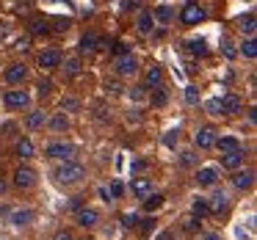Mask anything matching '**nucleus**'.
<instances>
[{
    "instance_id": "f257e3e1",
    "label": "nucleus",
    "mask_w": 257,
    "mask_h": 240,
    "mask_svg": "<svg viewBox=\"0 0 257 240\" xmlns=\"http://www.w3.org/2000/svg\"><path fill=\"white\" fill-rule=\"evenodd\" d=\"M53 177H56L58 185H78V182H83V177H86V166H80V163H75V160H64L61 166H56Z\"/></svg>"
},
{
    "instance_id": "f03ea898",
    "label": "nucleus",
    "mask_w": 257,
    "mask_h": 240,
    "mask_svg": "<svg viewBox=\"0 0 257 240\" xmlns=\"http://www.w3.org/2000/svg\"><path fill=\"white\" fill-rule=\"evenodd\" d=\"M3 102H6L9 111H25L31 105V94L25 89H9L3 94Z\"/></svg>"
},
{
    "instance_id": "7ed1b4c3",
    "label": "nucleus",
    "mask_w": 257,
    "mask_h": 240,
    "mask_svg": "<svg viewBox=\"0 0 257 240\" xmlns=\"http://www.w3.org/2000/svg\"><path fill=\"white\" fill-rule=\"evenodd\" d=\"M205 17H207V14H205V9H202L199 3H194V0H188V3L183 6V12H180V23H183V25H188V28H191V25L205 23Z\"/></svg>"
},
{
    "instance_id": "20e7f679",
    "label": "nucleus",
    "mask_w": 257,
    "mask_h": 240,
    "mask_svg": "<svg viewBox=\"0 0 257 240\" xmlns=\"http://www.w3.org/2000/svg\"><path fill=\"white\" fill-rule=\"evenodd\" d=\"M113 69H116L119 78H133L139 72V61H136L133 53H122V56L113 58Z\"/></svg>"
},
{
    "instance_id": "39448f33",
    "label": "nucleus",
    "mask_w": 257,
    "mask_h": 240,
    "mask_svg": "<svg viewBox=\"0 0 257 240\" xmlns=\"http://www.w3.org/2000/svg\"><path fill=\"white\" fill-rule=\"evenodd\" d=\"M45 157H53V160H75V146L67 144V141L47 144L45 146Z\"/></svg>"
},
{
    "instance_id": "423d86ee",
    "label": "nucleus",
    "mask_w": 257,
    "mask_h": 240,
    "mask_svg": "<svg viewBox=\"0 0 257 240\" xmlns=\"http://www.w3.org/2000/svg\"><path fill=\"white\" fill-rule=\"evenodd\" d=\"M14 185H17L20 190H28L36 185V171L31 166H17L14 168Z\"/></svg>"
},
{
    "instance_id": "0eeeda50",
    "label": "nucleus",
    "mask_w": 257,
    "mask_h": 240,
    "mask_svg": "<svg viewBox=\"0 0 257 240\" xmlns=\"http://www.w3.org/2000/svg\"><path fill=\"white\" fill-rule=\"evenodd\" d=\"M61 50H56V47H47V50L39 53V67L45 69V72H50V69H58L61 67Z\"/></svg>"
},
{
    "instance_id": "6e6552de",
    "label": "nucleus",
    "mask_w": 257,
    "mask_h": 240,
    "mask_svg": "<svg viewBox=\"0 0 257 240\" xmlns=\"http://www.w3.org/2000/svg\"><path fill=\"white\" fill-rule=\"evenodd\" d=\"M218 177H221V168L218 166H205L196 171V185L199 188H213V185L218 182Z\"/></svg>"
},
{
    "instance_id": "1a4fd4ad",
    "label": "nucleus",
    "mask_w": 257,
    "mask_h": 240,
    "mask_svg": "<svg viewBox=\"0 0 257 240\" xmlns=\"http://www.w3.org/2000/svg\"><path fill=\"white\" fill-rule=\"evenodd\" d=\"M75 218H78L80 226L91 229V226H97V221H100V212H97L94 207H78V210H75Z\"/></svg>"
},
{
    "instance_id": "9d476101",
    "label": "nucleus",
    "mask_w": 257,
    "mask_h": 240,
    "mask_svg": "<svg viewBox=\"0 0 257 240\" xmlns=\"http://www.w3.org/2000/svg\"><path fill=\"white\" fill-rule=\"evenodd\" d=\"M246 160V152L238 149V152H224L221 155V168H227V171H238L240 166H243Z\"/></svg>"
},
{
    "instance_id": "9b49d317",
    "label": "nucleus",
    "mask_w": 257,
    "mask_h": 240,
    "mask_svg": "<svg viewBox=\"0 0 257 240\" xmlns=\"http://www.w3.org/2000/svg\"><path fill=\"white\" fill-rule=\"evenodd\" d=\"M163 83V67L161 64H150L147 67V72H144V89H155V86H161Z\"/></svg>"
},
{
    "instance_id": "f8f14e48",
    "label": "nucleus",
    "mask_w": 257,
    "mask_h": 240,
    "mask_svg": "<svg viewBox=\"0 0 257 240\" xmlns=\"http://www.w3.org/2000/svg\"><path fill=\"white\" fill-rule=\"evenodd\" d=\"M152 28H155V20H152V12L150 9H141L139 17H136V31H139L141 36H150Z\"/></svg>"
},
{
    "instance_id": "ddd939ff",
    "label": "nucleus",
    "mask_w": 257,
    "mask_h": 240,
    "mask_svg": "<svg viewBox=\"0 0 257 240\" xmlns=\"http://www.w3.org/2000/svg\"><path fill=\"white\" fill-rule=\"evenodd\" d=\"M130 193H133L136 199H147V196L152 193L150 177H133V182H130Z\"/></svg>"
},
{
    "instance_id": "4468645a",
    "label": "nucleus",
    "mask_w": 257,
    "mask_h": 240,
    "mask_svg": "<svg viewBox=\"0 0 257 240\" xmlns=\"http://www.w3.org/2000/svg\"><path fill=\"white\" fill-rule=\"evenodd\" d=\"M243 111V100H240L238 94H224L221 97V113H227V116H235V113Z\"/></svg>"
},
{
    "instance_id": "2eb2a0df",
    "label": "nucleus",
    "mask_w": 257,
    "mask_h": 240,
    "mask_svg": "<svg viewBox=\"0 0 257 240\" xmlns=\"http://www.w3.org/2000/svg\"><path fill=\"white\" fill-rule=\"evenodd\" d=\"M194 144L199 146V149H210L213 144H216V130L213 127H199L194 135Z\"/></svg>"
},
{
    "instance_id": "dca6fc26",
    "label": "nucleus",
    "mask_w": 257,
    "mask_h": 240,
    "mask_svg": "<svg viewBox=\"0 0 257 240\" xmlns=\"http://www.w3.org/2000/svg\"><path fill=\"white\" fill-rule=\"evenodd\" d=\"M25 78H28V69H25V64H12V67L6 69V83H9V86L25 83Z\"/></svg>"
},
{
    "instance_id": "f3484780",
    "label": "nucleus",
    "mask_w": 257,
    "mask_h": 240,
    "mask_svg": "<svg viewBox=\"0 0 257 240\" xmlns=\"http://www.w3.org/2000/svg\"><path fill=\"white\" fill-rule=\"evenodd\" d=\"M232 185L238 190H249L251 185H254V171H251V168H243V171H240L238 168V171L232 174Z\"/></svg>"
},
{
    "instance_id": "a211bd4d",
    "label": "nucleus",
    "mask_w": 257,
    "mask_h": 240,
    "mask_svg": "<svg viewBox=\"0 0 257 240\" xmlns=\"http://www.w3.org/2000/svg\"><path fill=\"white\" fill-rule=\"evenodd\" d=\"M47 124V113L45 111H31L28 116H25V127L31 130V133H39V130H45Z\"/></svg>"
},
{
    "instance_id": "6ab92c4d",
    "label": "nucleus",
    "mask_w": 257,
    "mask_h": 240,
    "mask_svg": "<svg viewBox=\"0 0 257 240\" xmlns=\"http://www.w3.org/2000/svg\"><path fill=\"white\" fill-rule=\"evenodd\" d=\"M207 210H210L213 215H221V212L227 210V193H224V190H216V193L207 199Z\"/></svg>"
},
{
    "instance_id": "aec40b11",
    "label": "nucleus",
    "mask_w": 257,
    "mask_h": 240,
    "mask_svg": "<svg viewBox=\"0 0 257 240\" xmlns=\"http://www.w3.org/2000/svg\"><path fill=\"white\" fill-rule=\"evenodd\" d=\"M213 146H216L221 155H224V152H238V149H243V144H240L235 135H224V138H216V144H213Z\"/></svg>"
},
{
    "instance_id": "412c9836",
    "label": "nucleus",
    "mask_w": 257,
    "mask_h": 240,
    "mask_svg": "<svg viewBox=\"0 0 257 240\" xmlns=\"http://www.w3.org/2000/svg\"><path fill=\"white\" fill-rule=\"evenodd\" d=\"M45 127H50V133H67L69 130V119L67 113H56V116H47V124Z\"/></svg>"
},
{
    "instance_id": "4be33fe9",
    "label": "nucleus",
    "mask_w": 257,
    "mask_h": 240,
    "mask_svg": "<svg viewBox=\"0 0 257 240\" xmlns=\"http://www.w3.org/2000/svg\"><path fill=\"white\" fill-rule=\"evenodd\" d=\"M9 218H12L14 226H28L36 215H34V210H28V207H20V210H12V215H9Z\"/></svg>"
},
{
    "instance_id": "5701e85b",
    "label": "nucleus",
    "mask_w": 257,
    "mask_h": 240,
    "mask_svg": "<svg viewBox=\"0 0 257 240\" xmlns=\"http://www.w3.org/2000/svg\"><path fill=\"white\" fill-rule=\"evenodd\" d=\"M34 141L31 138H20L17 141V146H14V155L20 157V160H28V157H34Z\"/></svg>"
},
{
    "instance_id": "b1692460",
    "label": "nucleus",
    "mask_w": 257,
    "mask_h": 240,
    "mask_svg": "<svg viewBox=\"0 0 257 240\" xmlns=\"http://www.w3.org/2000/svg\"><path fill=\"white\" fill-rule=\"evenodd\" d=\"M97 39H100V36H97L94 31H89V34H83V36H80V45H78V50L83 53V56H89V53H94V50H97Z\"/></svg>"
},
{
    "instance_id": "393cba45",
    "label": "nucleus",
    "mask_w": 257,
    "mask_h": 240,
    "mask_svg": "<svg viewBox=\"0 0 257 240\" xmlns=\"http://www.w3.org/2000/svg\"><path fill=\"white\" fill-rule=\"evenodd\" d=\"M28 31H31L34 36H47V34H50V20H45V17H34V20L28 23Z\"/></svg>"
},
{
    "instance_id": "a878e982",
    "label": "nucleus",
    "mask_w": 257,
    "mask_h": 240,
    "mask_svg": "<svg viewBox=\"0 0 257 240\" xmlns=\"http://www.w3.org/2000/svg\"><path fill=\"white\" fill-rule=\"evenodd\" d=\"M185 50H188L194 58H205V56H207L205 39H188V42H185Z\"/></svg>"
},
{
    "instance_id": "bb28decb",
    "label": "nucleus",
    "mask_w": 257,
    "mask_h": 240,
    "mask_svg": "<svg viewBox=\"0 0 257 240\" xmlns=\"http://www.w3.org/2000/svg\"><path fill=\"white\" fill-rule=\"evenodd\" d=\"M152 20H155V23H161V25H169V23L174 20V9H169V6H155Z\"/></svg>"
},
{
    "instance_id": "cd10ccee",
    "label": "nucleus",
    "mask_w": 257,
    "mask_h": 240,
    "mask_svg": "<svg viewBox=\"0 0 257 240\" xmlns=\"http://www.w3.org/2000/svg\"><path fill=\"white\" fill-rule=\"evenodd\" d=\"M240 56L249 58V61H254V58H257V39H254V36H246V39H243V45H240Z\"/></svg>"
},
{
    "instance_id": "c85d7f7f",
    "label": "nucleus",
    "mask_w": 257,
    "mask_h": 240,
    "mask_svg": "<svg viewBox=\"0 0 257 240\" xmlns=\"http://www.w3.org/2000/svg\"><path fill=\"white\" fill-rule=\"evenodd\" d=\"M61 69H64L67 78H78L80 69H83V64H80V58H67V64L61 61Z\"/></svg>"
},
{
    "instance_id": "c756f323",
    "label": "nucleus",
    "mask_w": 257,
    "mask_h": 240,
    "mask_svg": "<svg viewBox=\"0 0 257 240\" xmlns=\"http://www.w3.org/2000/svg\"><path fill=\"white\" fill-rule=\"evenodd\" d=\"M150 102H152L155 108H163V105L169 102V91L163 89V83H161V86H155V91L150 94Z\"/></svg>"
},
{
    "instance_id": "7c9ffc66",
    "label": "nucleus",
    "mask_w": 257,
    "mask_h": 240,
    "mask_svg": "<svg viewBox=\"0 0 257 240\" xmlns=\"http://www.w3.org/2000/svg\"><path fill=\"white\" fill-rule=\"evenodd\" d=\"M238 28H240V34H243V36H254V31H257L254 14H246V17H240V20H238Z\"/></svg>"
},
{
    "instance_id": "2f4dec72",
    "label": "nucleus",
    "mask_w": 257,
    "mask_h": 240,
    "mask_svg": "<svg viewBox=\"0 0 257 240\" xmlns=\"http://www.w3.org/2000/svg\"><path fill=\"white\" fill-rule=\"evenodd\" d=\"M191 215H196L199 221L205 215H210V210H207V199H202V196H199V199H194V204H191Z\"/></svg>"
},
{
    "instance_id": "473e14b6",
    "label": "nucleus",
    "mask_w": 257,
    "mask_h": 240,
    "mask_svg": "<svg viewBox=\"0 0 257 240\" xmlns=\"http://www.w3.org/2000/svg\"><path fill=\"white\" fill-rule=\"evenodd\" d=\"M161 204H163V196H161V193H150V196L144 199V210H147V212L158 210Z\"/></svg>"
},
{
    "instance_id": "72a5a7b5",
    "label": "nucleus",
    "mask_w": 257,
    "mask_h": 240,
    "mask_svg": "<svg viewBox=\"0 0 257 240\" xmlns=\"http://www.w3.org/2000/svg\"><path fill=\"white\" fill-rule=\"evenodd\" d=\"M183 232H188V234H194V232H199V218L196 215H188L183 221Z\"/></svg>"
},
{
    "instance_id": "f704fd0d",
    "label": "nucleus",
    "mask_w": 257,
    "mask_h": 240,
    "mask_svg": "<svg viewBox=\"0 0 257 240\" xmlns=\"http://www.w3.org/2000/svg\"><path fill=\"white\" fill-rule=\"evenodd\" d=\"M50 31H58V34H64V31H69V20L67 17H56V20H50Z\"/></svg>"
},
{
    "instance_id": "c9c22d12",
    "label": "nucleus",
    "mask_w": 257,
    "mask_h": 240,
    "mask_svg": "<svg viewBox=\"0 0 257 240\" xmlns=\"http://www.w3.org/2000/svg\"><path fill=\"white\" fill-rule=\"evenodd\" d=\"M122 226L124 229H136V226H139V215H136V212H124V215H122Z\"/></svg>"
},
{
    "instance_id": "e433bc0d",
    "label": "nucleus",
    "mask_w": 257,
    "mask_h": 240,
    "mask_svg": "<svg viewBox=\"0 0 257 240\" xmlns=\"http://www.w3.org/2000/svg\"><path fill=\"white\" fill-rule=\"evenodd\" d=\"M185 102H188V105H196V102H199V89H196V86H188V89H185Z\"/></svg>"
},
{
    "instance_id": "4c0bfd02",
    "label": "nucleus",
    "mask_w": 257,
    "mask_h": 240,
    "mask_svg": "<svg viewBox=\"0 0 257 240\" xmlns=\"http://www.w3.org/2000/svg\"><path fill=\"white\" fill-rule=\"evenodd\" d=\"M205 108H207V113H210V116H221V100H207Z\"/></svg>"
},
{
    "instance_id": "58836bf2",
    "label": "nucleus",
    "mask_w": 257,
    "mask_h": 240,
    "mask_svg": "<svg viewBox=\"0 0 257 240\" xmlns=\"http://www.w3.org/2000/svg\"><path fill=\"white\" fill-rule=\"evenodd\" d=\"M105 190H108V196H113V199H119V196L124 193V185L119 182V179H113V182H111V188H105Z\"/></svg>"
},
{
    "instance_id": "ea45409f",
    "label": "nucleus",
    "mask_w": 257,
    "mask_h": 240,
    "mask_svg": "<svg viewBox=\"0 0 257 240\" xmlns=\"http://www.w3.org/2000/svg\"><path fill=\"white\" fill-rule=\"evenodd\" d=\"M177 138H180V130L174 127V130H169V133L163 135V144H166V146H174V144H177Z\"/></svg>"
},
{
    "instance_id": "a19ab883",
    "label": "nucleus",
    "mask_w": 257,
    "mask_h": 240,
    "mask_svg": "<svg viewBox=\"0 0 257 240\" xmlns=\"http://www.w3.org/2000/svg\"><path fill=\"white\" fill-rule=\"evenodd\" d=\"M194 160H196V155H194V152H188V149H185V152H180V166H191Z\"/></svg>"
},
{
    "instance_id": "79ce46f5",
    "label": "nucleus",
    "mask_w": 257,
    "mask_h": 240,
    "mask_svg": "<svg viewBox=\"0 0 257 240\" xmlns=\"http://www.w3.org/2000/svg\"><path fill=\"white\" fill-rule=\"evenodd\" d=\"M61 108H64V111H78V108H80V102L75 100V97H67V100L61 102Z\"/></svg>"
},
{
    "instance_id": "37998d69",
    "label": "nucleus",
    "mask_w": 257,
    "mask_h": 240,
    "mask_svg": "<svg viewBox=\"0 0 257 240\" xmlns=\"http://www.w3.org/2000/svg\"><path fill=\"white\" fill-rule=\"evenodd\" d=\"M144 86H136V89H130V100H136V102H139V100H144Z\"/></svg>"
},
{
    "instance_id": "c03bdc74",
    "label": "nucleus",
    "mask_w": 257,
    "mask_h": 240,
    "mask_svg": "<svg viewBox=\"0 0 257 240\" xmlns=\"http://www.w3.org/2000/svg\"><path fill=\"white\" fill-rule=\"evenodd\" d=\"M50 89H53L50 80H42V83H39V97H47V94H50Z\"/></svg>"
},
{
    "instance_id": "a18cd8bd",
    "label": "nucleus",
    "mask_w": 257,
    "mask_h": 240,
    "mask_svg": "<svg viewBox=\"0 0 257 240\" xmlns=\"http://www.w3.org/2000/svg\"><path fill=\"white\" fill-rule=\"evenodd\" d=\"M221 53H224L227 58H235V47L229 45V42H221Z\"/></svg>"
},
{
    "instance_id": "49530a36",
    "label": "nucleus",
    "mask_w": 257,
    "mask_h": 240,
    "mask_svg": "<svg viewBox=\"0 0 257 240\" xmlns=\"http://www.w3.org/2000/svg\"><path fill=\"white\" fill-rule=\"evenodd\" d=\"M105 89L111 91V94H119V91H122V86H119L116 80H113V83H111V80H108V83H105Z\"/></svg>"
},
{
    "instance_id": "de8ad7c7",
    "label": "nucleus",
    "mask_w": 257,
    "mask_h": 240,
    "mask_svg": "<svg viewBox=\"0 0 257 240\" xmlns=\"http://www.w3.org/2000/svg\"><path fill=\"white\" fill-rule=\"evenodd\" d=\"M80 199H83V196H72V199H69V210H78V207H83V204H80Z\"/></svg>"
},
{
    "instance_id": "09e8293b",
    "label": "nucleus",
    "mask_w": 257,
    "mask_h": 240,
    "mask_svg": "<svg viewBox=\"0 0 257 240\" xmlns=\"http://www.w3.org/2000/svg\"><path fill=\"white\" fill-rule=\"evenodd\" d=\"M122 9H124V12H130V9H139V0H124Z\"/></svg>"
},
{
    "instance_id": "8fccbe9b",
    "label": "nucleus",
    "mask_w": 257,
    "mask_h": 240,
    "mask_svg": "<svg viewBox=\"0 0 257 240\" xmlns=\"http://www.w3.org/2000/svg\"><path fill=\"white\" fill-rule=\"evenodd\" d=\"M53 240H72V234L64 232V229H61V232H56V237H53Z\"/></svg>"
},
{
    "instance_id": "3c124183",
    "label": "nucleus",
    "mask_w": 257,
    "mask_h": 240,
    "mask_svg": "<svg viewBox=\"0 0 257 240\" xmlns=\"http://www.w3.org/2000/svg\"><path fill=\"white\" fill-rule=\"evenodd\" d=\"M141 168H147V163L144 160H136L133 163V171H141Z\"/></svg>"
},
{
    "instance_id": "603ef678",
    "label": "nucleus",
    "mask_w": 257,
    "mask_h": 240,
    "mask_svg": "<svg viewBox=\"0 0 257 240\" xmlns=\"http://www.w3.org/2000/svg\"><path fill=\"white\" fill-rule=\"evenodd\" d=\"M6 188H9V185H6V179H3V177H0V196H3V193H6Z\"/></svg>"
},
{
    "instance_id": "864d4df0",
    "label": "nucleus",
    "mask_w": 257,
    "mask_h": 240,
    "mask_svg": "<svg viewBox=\"0 0 257 240\" xmlns=\"http://www.w3.org/2000/svg\"><path fill=\"white\" fill-rule=\"evenodd\" d=\"M202 240H221V237H218V234H213V232H210V234H202Z\"/></svg>"
},
{
    "instance_id": "5fc2aeb1",
    "label": "nucleus",
    "mask_w": 257,
    "mask_h": 240,
    "mask_svg": "<svg viewBox=\"0 0 257 240\" xmlns=\"http://www.w3.org/2000/svg\"><path fill=\"white\" fill-rule=\"evenodd\" d=\"M158 240H172V232H163V234H161V237H158Z\"/></svg>"
}]
</instances>
